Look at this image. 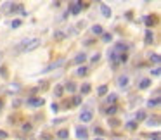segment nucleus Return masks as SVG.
Here are the masks:
<instances>
[{
  "instance_id": "17",
  "label": "nucleus",
  "mask_w": 161,
  "mask_h": 140,
  "mask_svg": "<svg viewBox=\"0 0 161 140\" xmlns=\"http://www.w3.org/2000/svg\"><path fill=\"white\" fill-rule=\"evenodd\" d=\"M106 100H107V104H114V102L118 100V95H116V93H111V95H107Z\"/></svg>"
},
{
  "instance_id": "11",
  "label": "nucleus",
  "mask_w": 161,
  "mask_h": 140,
  "mask_svg": "<svg viewBox=\"0 0 161 140\" xmlns=\"http://www.w3.org/2000/svg\"><path fill=\"white\" fill-rule=\"evenodd\" d=\"M68 137H70V132H68V130H59V132H57V138L66 140Z\"/></svg>"
},
{
  "instance_id": "42",
  "label": "nucleus",
  "mask_w": 161,
  "mask_h": 140,
  "mask_svg": "<svg viewBox=\"0 0 161 140\" xmlns=\"http://www.w3.org/2000/svg\"><path fill=\"white\" fill-rule=\"evenodd\" d=\"M151 140H159V133H154V135H151Z\"/></svg>"
},
{
  "instance_id": "47",
  "label": "nucleus",
  "mask_w": 161,
  "mask_h": 140,
  "mask_svg": "<svg viewBox=\"0 0 161 140\" xmlns=\"http://www.w3.org/2000/svg\"><path fill=\"white\" fill-rule=\"evenodd\" d=\"M111 140H121V138H111Z\"/></svg>"
},
{
  "instance_id": "2",
  "label": "nucleus",
  "mask_w": 161,
  "mask_h": 140,
  "mask_svg": "<svg viewBox=\"0 0 161 140\" xmlns=\"http://www.w3.org/2000/svg\"><path fill=\"white\" fill-rule=\"evenodd\" d=\"M80 119H82L83 123H88V121H92V119H94V111H92L90 107H85L83 111L80 112Z\"/></svg>"
},
{
  "instance_id": "8",
  "label": "nucleus",
  "mask_w": 161,
  "mask_h": 140,
  "mask_svg": "<svg viewBox=\"0 0 161 140\" xmlns=\"http://www.w3.org/2000/svg\"><path fill=\"white\" fill-rule=\"evenodd\" d=\"M126 85H128V76H125V75L119 76L118 78V87L119 88H123V87H126Z\"/></svg>"
},
{
  "instance_id": "38",
  "label": "nucleus",
  "mask_w": 161,
  "mask_h": 140,
  "mask_svg": "<svg viewBox=\"0 0 161 140\" xmlns=\"http://www.w3.org/2000/svg\"><path fill=\"white\" fill-rule=\"evenodd\" d=\"M159 73H161L159 68H154V69H153V75H154V76H159Z\"/></svg>"
},
{
  "instance_id": "7",
  "label": "nucleus",
  "mask_w": 161,
  "mask_h": 140,
  "mask_svg": "<svg viewBox=\"0 0 161 140\" xmlns=\"http://www.w3.org/2000/svg\"><path fill=\"white\" fill-rule=\"evenodd\" d=\"M85 61H87V56H85L83 52H82V54H78V56L73 59V62H75V64H83Z\"/></svg>"
},
{
  "instance_id": "27",
  "label": "nucleus",
  "mask_w": 161,
  "mask_h": 140,
  "mask_svg": "<svg viewBox=\"0 0 161 140\" xmlns=\"http://www.w3.org/2000/svg\"><path fill=\"white\" fill-rule=\"evenodd\" d=\"M153 40H154L153 33H151V31H147V33H146V43H151Z\"/></svg>"
},
{
  "instance_id": "46",
  "label": "nucleus",
  "mask_w": 161,
  "mask_h": 140,
  "mask_svg": "<svg viewBox=\"0 0 161 140\" xmlns=\"http://www.w3.org/2000/svg\"><path fill=\"white\" fill-rule=\"evenodd\" d=\"M0 61H2V52H0Z\"/></svg>"
},
{
  "instance_id": "35",
  "label": "nucleus",
  "mask_w": 161,
  "mask_h": 140,
  "mask_svg": "<svg viewBox=\"0 0 161 140\" xmlns=\"http://www.w3.org/2000/svg\"><path fill=\"white\" fill-rule=\"evenodd\" d=\"M0 73H2V76H4V78H7V69H5V68H4V66H2V68H0Z\"/></svg>"
},
{
  "instance_id": "23",
  "label": "nucleus",
  "mask_w": 161,
  "mask_h": 140,
  "mask_svg": "<svg viewBox=\"0 0 161 140\" xmlns=\"http://www.w3.org/2000/svg\"><path fill=\"white\" fill-rule=\"evenodd\" d=\"M147 125H149V126H158V125H159V119H158V116H154V119H149V121H147Z\"/></svg>"
},
{
  "instance_id": "24",
  "label": "nucleus",
  "mask_w": 161,
  "mask_h": 140,
  "mask_svg": "<svg viewBox=\"0 0 161 140\" xmlns=\"http://www.w3.org/2000/svg\"><path fill=\"white\" fill-rule=\"evenodd\" d=\"M109 59H111L113 62H116V61H118V52H116V50L109 52Z\"/></svg>"
},
{
  "instance_id": "30",
  "label": "nucleus",
  "mask_w": 161,
  "mask_h": 140,
  "mask_svg": "<svg viewBox=\"0 0 161 140\" xmlns=\"http://www.w3.org/2000/svg\"><path fill=\"white\" fill-rule=\"evenodd\" d=\"M73 104H75V105H80V104H82V97H80V95H76V97L73 99Z\"/></svg>"
},
{
  "instance_id": "10",
  "label": "nucleus",
  "mask_w": 161,
  "mask_h": 140,
  "mask_svg": "<svg viewBox=\"0 0 161 140\" xmlns=\"http://www.w3.org/2000/svg\"><path fill=\"white\" fill-rule=\"evenodd\" d=\"M101 11H102V14H104L106 17H111V9L107 7L106 4H101Z\"/></svg>"
},
{
  "instance_id": "9",
  "label": "nucleus",
  "mask_w": 161,
  "mask_h": 140,
  "mask_svg": "<svg viewBox=\"0 0 161 140\" xmlns=\"http://www.w3.org/2000/svg\"><path fill=\"white\" fill-rule=\"evenodd\" d=\"M149 85H151V80H149V78H144V80H140L139 88L140 90H144V88H149Z\"/></svg>"
},
{
  "instance_id": "40",
  "label": "nucleus",
  "mask_w": 161,
  "mask_h": 140,
  "mask_svg": "<svg viewBox=\"0 0 161 140\" xmlns=\"http://www.w3.org/2000/svg\"><path fill=\"white\" fill-rule=\"evenodd\" d=\"M118 59H119V61H121V62H125L126 59H128V56H126V54H123V56H119Z\"/></svg>"
},
{
  "instance_id": "14",
  "label": "nucleus",
  "mask_w": 161,
  "mask_h": 140,
  "mask_svg": "<svg viewBox=\"0 0 161 140\" xmlns=\"http://www.w3.org/2000/svg\"><path fill=\"white\" fill-rule=\"evenodd\" d=\"M106 112H107L109 116H114V114L118 112V107H116V105H109V107L106 109Z\"/></svg>"
},
{
  "instance_id": "16",
  "label": "nucleus",
  "mask_w": 161,
  "mask_h": 140,
  "mask_svg": "<svg viewBox=\"0 0 161 140\" xmlns=\"http://www.w3.org/2000/svg\"><path fill=\"white\" fill-rule=\"evenodd\" d=\"M92 33L94 35H102V26H99V24L92 26Z\"/></svg>"
},
{
  "instance_id": "44",
  "label": "nucleus",
  "mask_w": 161,
  "mask_h": 140,
  "mask_svg": "<svg viewBox=\"0 0 161 140\" xmlns=\"http://www.w3.org/2000/svg\"><path fill=\"white\" fill-rule=\"evenodd\" d=\"M95 140H104V138H102V137H95Z\"/></svg>"
},
{
  "instance_id": "34",
  "label": "nucleus",
  "mask_w": 161,
  "mask_h": 140,
  "mask_svg": "<svg viewBox=\"0 0 161 140\" xmlns=\"http://www.w3.org/2000/svg\"><path fill=\"white\" fill-rule=\"evenodd\" d=\"M17 26H21V21H19V19H14V21H12V28H17Z\"/></svg>"
},
{
  "instance_id": "41",
  "label": "nucleus",
  "mask_w": 161,
  "mask_h": 140,
  "mask_svg": "<svg viewBox=\"0 0 161 140\" xmlns=\"http://www.w3.org/2000/svg\"><path fill=\"white\" fill-rule=\"evenodd\" d=\"M99 59H101V56H99V54H95V56L92 57V62H97Z\"/></svg>"
},
{
  "instance_id": "32",
  "label": "nucleus",
  "mask_w": 161,
  "mask_h": 140,
  "mask_svg": "<svg viewBox=\"0 0 161 140\" xmlns=\"http://www.w3.org/2000/svg\"><path fill=\"white\" fill-rule=\"evenodd\" d=\"M102 40H104V42H109V40H111V35H109V33H102Z\"/></svg>"
},
{
  "instance_id": "33",
  "label": "nucleus",
  "mask_w": 161,
  "mask_h": 140,
  "mask_svg": "<svg viewBox=\"0 0 161 140\" xmlns=\"http://www.w3.org/2000/svg\"><path fill=\"white\" fill-rule=\"evenodd\" d=\"M151 61H154V62H159V56H158V54H153V56H151Z\"/></svg>"
},
{
  "instance_id": "21",
  "label": "nucleus",
  "mask_w": 161,
  "mask_h": 140,
  "mask_svg": "<svg viewBox=\"0 0 161 140\" xmlns=\"http://www.w3.org/2000/svg\"><path fill=\"white\" fill-rule=\"evenodd\" d=\"M80 90H82V93H85V95H87V93L90 92V83H83V85H82V88H80Z\"/></svg>"
},
{
  "instance_id": "37",
  "label": "nucleus",
  "mask_w": 161,
  "mask_h": 140,
  "mask_svg": "<svg viewBox=\"0 0 161 140\" xmlns=\"http://www.w3.org/2000/svg\"><path fill=\"white\" fill-rule=\"evenodd\" d=\"M19 105H21V100H19V99H16L14 102H12V107H19Z\"/></svg>"
},
{
  "instance_id": "26",
  "label": "nucleus",
  "mask_w": 161,
  "mask_h": 140,
  "mask_svg": "<svg viewBox=\"0 0 161 140\" xmlns=\"http://www.w3.org/2000/svg\"><path fill=\"white\" fill-rule=\"evenodd\" d=\"M63 92H64V88H63V87H56V90H54V93H56V97H61V95H63Z\"/></svg>"
},
{
  "instance_id": "36",
  "label": "nucleus",
  "mask_w": 161,
  "mask_h": 140,
  "mask_svg": "<svg viewBox=\"0 0 161 140\" xmlns=\"http://www.w3.org/2000/svg\"><path fill=\"white\" fill-rule=\"evenodd\" d=\"M7 138V132H4V130H0V140Z\"/></svg>"
},
{
  "instance_id": "1",
  "label": "nucleus",
  "mask_w": 161,
  "mask_h": 140,
  "mask_svg": "<svg viewBox=\"0 0 161 140\" xmlns=\"http://www.w3.org/2000/svg\"><path fill=\"white\" fill-rule=\"evenodd\" d=\"M40 45H42V40H40V38H24L23 42L17 43L16 49L19 50V52H31V50L38 49Z\"/></svg>"
},
{
  "instance_id": "13",
  "label": "nucleus",
  "mask_w": 161,
  "mask_h": 140,
  "mask_svg": "<svg viewBox=\"0 0 161 140\" xmlns=\"http://www.w3.org/2000/svg\"><path fill=\"white\" fill-rule=\"evenodd\" d=\"M146 118V112L142 111V109H140V111H137L135 112V123H137V121H142V119Z\"/></svg>"
},
{
  "instance_id": "28",
  "label": "nucleus",
  "mask_w": 161,
  "mask_h": 140,
  "mask_svg": "<svg viewBox=\"0 0 161 140\" xmlns=\"http://www.w3.org/2000/svg\"><path fill=\"white\" fill-rule=\"evenodd\" d=\"M126 128H128V130H135V128H137V123H135V121H130V123H126Z\"/></svg>"
},
{
  "instance_id": "25",
  "label": "nucleus",
  "mask_w": 161,
  "mask_h": 140,
  "mask_svg": "<svg viewBox=\"0 0 161 140\" xmlns=\"http://www.w3.org/2000/svg\"><path fill=\"white\" fill-rule=\"evenodd\" d=\"M109 126H113V128H116V126H119V121L114 118H109Z\"/></svg>"
},
{
  "instance_id": "4",
  "label": "nucleus",
  "mask_w": 161,
  "mask_h": 140,
  "mask_svg": "<svg viewBox=\"0 0 161 140\" xmlns=\"http://www.w3.org/2000/svg\"><path fill=\"white\" fill-rule=\"evenodd\" d=\"M82 9H83V4H80V2H75V4H71L70 12H71V14H80V12H82Z\"/></svg>"
},
{
  "instance_id": "45",
  "label": "nucleus",
  "mask_w": 161,
  "mask_h": 140,
  "mask_svg": "<svg viewBox=\"0 0 161 140\" xmlns=\"http://www.w3.org/2000/svg\"><path fill=\"white\" fill-rule=\"evenodd\" d=\"M2 107H4V102H2V100H0V109H2Z\"/></svg>"
},
{
  "instance_id": "15",
  "label": "nucleus",
  "mask_w": 161,
  "mask_h": 140,
  "mask_svg": "<svg viewBox=\"0 0 161 140\" xmlns=\"http://www.w3.org/2000/svg\"><path fill=\"white\" fill-rule=\"evenodd\" d=\"M147 105H149V107H156V105H159V97H154V99H151V100L147 102Z\"/></svg>"
},
{
  "instance_id": "22",
  "label": "nucleus",
  "mask_w": 161,
  "mask_h": 140,
  "mask_svg": "<svg viewBox=\"0 0 161 140\" xmlns=\"http://www.w3.org/2000/svg\"><path fill=\"white\" fill-rule=\"evenodd\" d=\"M97 93L99 95H106V93H107V87H106V85H101L97 88Z\"/></svg>"
},
{
  "instance_id": "6",
  "label": "nucleus",
  "mask_w": 161,
  "mask_h": 140,
  "mask_svg": "<svg viewBox=\"0 0 161 140\" xmlns=\"http://www.w3.org/2000/svg\"><path fill=\"white\" fill-rule=\"evenodd\" d=\"M63 66V61H56V62L49 64V66H45L43 68V73H47V71H52V69H57V68H61Z\"/></svg>"
},
{
  "instance_id": "5",
  "label": "nucleus",
  "mask_w": 161,
  "mask_h": 140,
  "mask_svg": "<svg viewBox=\"0 0 161 140\" xmlns=\"http://www.w3.org/2000/svg\"><path fill=\"white\" fill-rule=\"evenodd\" d=\"M28 105H31V107H40V105H43V99L31 97V99H28Z\"/></svg>"
},
{
  "instance_id": "18",
  "label": "nucleus",
  "mask_w": 161,
  "mask_h": 140,
  "mask_svg": "<svg viewBox=\"0 0 161 140\" xmlns=\"http://www.w3.org/2000/svg\"><path fill=\"white\" fill-rule=\"evenodd\" d=\"M19 88H21V85H19V83H12L11 87H9V92H11V93H14V92H19Z\"/></svg>"
},
{
  "instance_id": "3",
  "label": "nucleus",
  "mask_w": 161,
  "mask_h": 140,
  "mask_svg": "<svg viewBox=\"0 0 161 140\" xmlns=\"http://www.w3.org/2000/svg\"><path fill=\"white\" fill-rule=\"evenodd\" d=\"M76 137L80 140H87V138H88V132H87V128L78 126V128H76Z\"/></svg>"
},
{
  "instance_id": "39",
  "label": "nucleus",
  "mask_w": 161,
  "mask_h": 140,
  "mask_svg": "<svg viewBox=\"0 0 161 140\" xmlns=\"http://www.w3.org/2000/svg\"><path fill=\"white\" fill-rule=\"evenodd\" d=\"M29 130H31V125H29V123L23 126V132H29Z\"/></svg>"
},
{
  "instance_id": "43",
  "label": "nucleus",
  "mask_w": 161,
  "mask_h": 140,
  "mask_svg": "<svg viewBox=\"0 0 161 140\" xmlns=\"http://www.w3.org/2000/svg\"><path fill=\"white\" fill-rule=\"evenodd\" d=\"M94 133H95V135H99V137H101V135H102V130H101V128H95V130H94Z\"/></svg>"
},
{
  "instance_id": "29",
  "label": "nucleus",
  "mask_w": 161,
  "mask_h": 140,
  "mask_svg": "<svg viewBox=\"0 0 161 140\" xmlns=\"http://www.w3.org/2000/svg\"><path fill=\"white\" fill-rule=\"evenodd\" d=\"M54 38H56V40H61V38H64V31H56Z\"/></svg>"
},
{
  "instance_id": "20",
  "label": "nucleus",
  "mask_w": 161,
  "mask_h": 140,
  "mask_svg": "<svg viewBox=\"0 0 161 140\" xmlns=\"http://www.w3.org/2000/svg\"><path fill=\"white\" fill-rule=\"evenodd\" d=\"M87 73H88V68H78V71H76V75L78 76H85V75H87Z\"/></svg>"
},
{
  "instance_id": "31",
  "label": "nucleus",
  "mask_w": 161,
  "mask_h": 140,
  "mask_svg": "<svg viewBox=\"0 0 161 140\" xmlns=\"http://www.w3.org/2000/svg\"><path fill=\"white\" fill-rule=\"evenodd\" d=\"M42 140H52V135H49V133H42Z\"/></svg>"
},
{
  "instance_id": "19",
  "label": "nucleus",
  "mask_w": 161,
  "mask_h": 140,
  "mask_svg": "<svg viewBox=\"0 0 161 140\" xmlns=\"http://www.w3.org/2000/svg\"><path fill=\"white\" fill-rule=\"evenodd\" d=\"M156 23V16H146V24L147 26H151V24H154Z\"/></svg>"
},
{
  "instance_id": "12",
  "label": "nucleus",
  "mask_w": 161,
  "mask_h": 140,
  "mask_svg": "<svg viewBox=\"0 0 161 140\" xmlns=\"http://www.w3.org/2000/svg\"><path fill=\"white\" fill-rule=\"evenodd\" d=\"M64 88H66V92H70V93H73V92H75V88H76V83H75V81H68Z\"/></svg>"
}]
</instances>
